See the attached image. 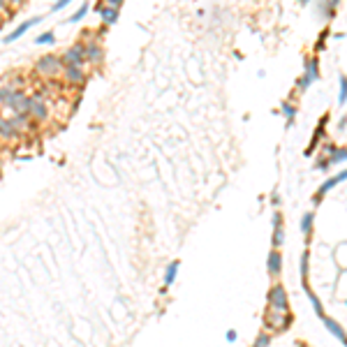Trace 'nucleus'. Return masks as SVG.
Returning a JSON list of instances; mask_svg holds the SVG:
<instances>
[{"label": "nucleus", "mask_w": 347, "mask_h": 347, "mask_svg": "<svg viewBox=\"0 0 347 347\" xmlns=\"http://www.w3.org/2000/svg\"><path fill=\"white\" fill-rule=\"evenodd\" d=\"M61 63H63V67H81L86 63V46L81 44V42L72 44L70 49L63 54Z\"/></svg>", "instance_id": "1"}, {"label": "nucleus", "mask_w": 347, "mask_h": 347, "mask_svg": "<svg viewBox=\"0 0 347 347\" xmlns=\"http://www.w3.org/2000/svg\"><path fill=\"white\" fill-rule=\"evenodd\" d=\"M35 70L40 72V74H44V76H56L58 72L63 70V63H61V58H58V56L49 54V56H42L40 61H37Z\"/></svg>", "instance_id": "2"}, {"label": "nucleus", "mask_w": 347, "mask_h": 347, "mask_svg": "<svg viewBox=\"0 0 347 347\" xmlns=\"http://www.w3.org/2000/svg\"><path fill=\"white\" fill-rule=\"evenodd\" d=\"M269 303H271V308L276 312L287 310V294H285V289H282V285H276L271 292H269Z\"/></svg>", "instance_id": "3"}, {"label": "nucleus", "mask_w": 347, "mask_h": 347, "mask_svg": "<svg viewBox=\"0 0 347 347\" xmlns=\"http://www.w3.org/2000/svg\"><path fill=\"white\" fill-rule=\"evenodd\" d=\"M46 104H44V97L42 95H35V97H31V106H28V116L31 118H35V121H44L46 118Z\"/></svg>", "instance_id": "4"}, {"label": "nucleus", "mask_w": 347, "mask_h": 347, "mask_svg": "<svg viewBox=\"0 0 347 347\" xmlns=\"http://www.w3.org/2000/svg\"><path fill=\"white\" fill-rule=\"evenodd\" d=\"M40 21H42V16H33V19L23 21V23H21L19 28H16V31H12L10 35L5 37V42H14V40H19L21 35H25V33L31 31V28H33V25H35V23H40Z\"/></svg>", "instance_id": "5"}, {"label": "nucleus", "mask_w": 347, "mask_h": 347, "mask_svg": "<svg viewBox=\"0 0 347 347\" xmlns=\"http://www.w3.org/2000/svg\"><path fill=\"white\" fill-rule=\"evenodd\" d=\"M345 178H347V171H340L338 176H333V178H329V181H324V185L319 188V192H317V195H315V201H319L324 195H327L329 190H333V188H336L338 183H342V181H345Z\"/></svg>", "instance_id": "6"}, {"label": "nucleus", "mask_w": 347, "mask_h": 347, "mask_svg": "<svg viewBox=\"0 0 347 347\" xmlns=\"http://www.w3.org/2000/svg\"><path fill=\"white\" fill-rule=\"evenodd\" d=\"M97 12H100V16H102V21H104V25H116V21H118V10H116V7L97 5Z\"/></svg>", "instance_id": "7"}, {"label": "nucleus", "mask_w": 347, "mask_h": 347, "mask_svg": "<svg viewBox=\"0 0 347 347\" xmlns=\"http://www.w3.org/2000/svg\"><path fill=\"white\" fill-rule=\"evenodd\" d=\"M16 93H19V91H16L12 84L0 86V104H3V106H12V102H14Z\"/></svg>", "instance_id": "8"}, {"label": "nucleus", "mask_w": 347, "mask_h": 347, "mask_svg": "<svg viewBox=\"0 0 347 347\" xmlns=\"http://www.w3.org/2000/svg\"><path fill=\"white\" fill-rule=\"evenodd\" d=\"M86 46V63H100L102 61V49L97 42H88Z\"/></svg>", "instance_id": "9"}, {"label": "nucleus", "mask_w": 347, "mask_h": 347, "mask_svg": "<svg viewBox=\"0 0 347 347\" xmlns=\"http://www.w3.org/2000/svg\"><path fill=\"white\" fill-rule=\"evenodd\" d=\"M19 135L21 132L12 125L10 118H0V137H3V139H14V137H19Z\"/></svg>", "instance_id": "10"}, {"label": "nucleus", "mask_w": 347, "mask_h": 347, "mask_svg": "<svg viewBox=\"0 0 347 347\" xmlns=\"http://www.w3.org/2000/svg\"><path fill=\"white\" fill-rule=\"evenodd\" d=\"M65 70V81H70V84H84L86 81V74L81 67H63Z\"/></svg>", "instance_id": "11"}, {"label": "nucleus", "mask_w": 347, "mask_h": 347, "mask_svg": "<svg viewBox=\"0 0 347 347\" xmlns=\"http://www.w3.org/2000/svg\"><path fill=\"white\" fill-rule=\"evenodd\" d=\"M10 121H12V125H14L19 132H23V130H28V127H31V116H28V114H14V118H10Z\"/></svg>", "instance_id": "12"}, {"label": "nucleus", "mask_w": 347, "mask_h": 347, "mask_svg": "<svg viewBox=\"0 0 347 347\" xmlns=\"http://www.w3.org/2000/svg\"><path fill=\"white\" fill-rule=\"evenodd\" d=\"M280 269H282V257H280V252L278 250H273L271 255H269V271H271L273 276H278Z\"/></svg>", "instance_id": "13"}, {"label": "nucleus", "mask_w": 347, "mask_h": 347, "mask_svg": "<svg viewBox=\"0 0 347 347\" xmlns=\"http://www.w3.org/2000/svg\"><path fill=\"white\" fill-rule=\"evenodd\" d=\"M324 327H327L329 331H331V336H336L340 342H345V331H342V329L338 327V324L333 322V319H329V317H324Z\"/></svg>", "instance_id": "14"}, {"label": "nucleus", "mask_w": 347, "mask_h": 347, "mask_svg": "<svg viewBox=\"0 0 347 347\" xmlns=\"http://www.w3.org/2000/svg\"><path fill=\"white\" fill-rule=\"evenodd\" d=\"M306 76L310 81H315L317 76H319V63H317V58H310V61L306 63Z\"/></svg>", "instance_id": "15"}, {"label": "nucleus", "mask_w": 347, "mask_h": 347, "mask_svg": "<svg viewBox=\"0 0 347 347\" xmlns=\"http://www.w3.org/2000/svg\"><path fill=\"white\" fill-rule=\"evenodd\" d=\"M176 273H178V262H171L169 266H167V273H165V287L174 285V280H176Z\"/></svg>", "instance_id": "16"}, {"label": "nucleus", "mask_w": 347, "mask_h": 347, "mask_svg": "<svg viewBox=\"0 0 347 347\" xmlns=\"http://www.w3.org/2000/svg\"><path fill=\"white\" fill-rule=\"evenodd\" d=\"M312 220H315V213L312 211L303 213V218H301V231L303 234H310L312 231Z\"/></svg>", "instance_id": "17"}, {"label": "nucleus", "mask_w": 347, "mask_h": 347, "mask_svg": "<svg viewBox=\"0 0 347 347\" xmlns=\"http://www.w3.org/2000/svg\"><path fill=\"white\" fill-rule=\"evenodd\" d=\"M88 7H91V5H88V3H84V5H81L79 10H76L74 14H72V16H70V19H67V21H70V23H79V21L84 19L86 14H88Z\"/></svg>", "instance_id": "18"}, {"label": "nucleus", "mask_w": 347, "mask_h": 347, "mask_svg": "<svg viewBox=\"0 0 347 347\" xmlns=\"http://www.w3.org/2000/svg\"><path fill=\"white\" fill-rule=\"evenodd\" d=\"M56 42V35L54 33H42V35H37V40H35V44H54Z\"/></svg>", "instance_id": "19"}, {"label": "nucleus", "mask_w": 347, "mask_h": 347, "mask_svg": "<svg viewBox=\"0 0 347 347\" xmlns=\"http://www.w3.org/2000/svg\"><path fill=\"white\" fill-rule=\"evenodd\" d=\"M282 114L287 116V121L292 123V121H294V116H297V109H294L292 104H287V102H282Z\"/></svg>", "instance_id": "20"}, {"label": "nucleus", "mask_w": 347, "mask_h": 347, "mask_svg": "<svg viewBox=\"0 0 347 347\" xmlns=\"http://www.w3.org/2000/svg\"><path fill=\"white\" fill-rule=\"evenodd\" d=\"M336 162H345V148H338V151L331 153V160H329V165H336Z\"/></svg>", "instance_id": "21"}, {"label": "nucleus", "mask_w": 347, "mask_h": 347, "mask_svg": "<svg viewBox=\"0 0 347 347\" xmlns=\"http://www.w3.org/2000/svg\"><path fill=\"white\" fill-rule=\"evenodd\" d=\"M347 100V81L345 76H340V95H338V104H345Z\"/></svg>", "instance_id": "22"}, {"label": "nucleus", "mask_w": 347, "mask_h": 347, "mask_svg": "<svg viewBox=\"0 0 347 347\" xmlns=\"http://www.w3.org/2000/svg\"><path fill=\"white\" fill-rule=\"evenodd\" d=\"M308 297H310V301H312V308H315V312H317L319 317H324V310H322V303H319V299H317L312 292H308Z\"/></svg>", "instance_id": "23"}, {"label": "nucleus", "mask_w": 347, "mask_h": 347, "mask_svg": "<svg viewBox=\"0 0 347 347\" xmlns=\"http://www.w3.org/2000/svg\"><path fill=\"white\" fill-rule=\"evenodd\" d=\"M310 84H312V81H310V79H308V76H306V74H303V76H301V79H299V81H297V88H299V91H306V88H308V86H310Z\"/></svg>", "instance_id": "24"}, {"label": "nucleus", "mask_w": 347, "mask_h": 347, "mask_svg": "<svg viewBox=\"0 0 347 347\" xmlns=\"http://www.w3.org/2000/svg\"><path fill=\"white\" fill-rule=\"evenodd\" d=\"M72 0H58V3H56L54 7H51V12H61V10H65L67 5H70Z\"/></svg>", "instance_id": "25"}, {"label": "nucleus", "mask_w": 347, "mask_h": 347, "mask_svg": "<svg viewBox=\"0 0 347 347\" xmlns=\"http://www.w3.org/2000/svg\"><path fill=\"white\" fill-rule=\"evenodd\" d=\"M269 340H271L269 336H259L257 338V342H255V347H269Z\"/></svg>", "instance_id": "26"}, {"label": "nucleus", "mask_w": 347, "mask_h": 347, "mask_svg": "<svg viewBox=\"0 0 347 347\" xmlns=\"http://www.w3.org/2000/svg\"><path fill=\"white\" fill-rule=\"evenodd\" d=\"M306 273H308V255H303V259H301V276L306 278Z\"/></svg>", "instance_id": "27"}, {"label": "nucleus", "mask_w": 347, "mask_h": 347, "mask_svg": "<svg viewBox=\"0 0 347 347\" xmlns=\"http://www.w3.org/2000/svg\"><path fill=\"white\" fill-rule=\"evenodd\" d=\"M227 340H229V342L236 340V331H234V329H229V331H227Z\"/></svg>", "instance_id": "28"}, {"label": "nucleus", "mask_w": 347, "mask_h": 347, "mask_svg": "<svg viewBox=\"0 0 347 347\" xmlns=\"http://www.w3.org/2000/svg\"><path fill=\"white\" fill-rule=\"evenodd\" d=\"M106 3H109V7H116V10L123 5V0H106Z\"/></svg>", "instance_id": "29"}, {"label": "nucleus", "mask_w": 347, "mask_h": 347, "mask_svg": "<svg viewBox=\"0 0 347 347\" xmlns=\"http://www.w3.org/2000/svg\"><path fill=\"white\" fill-rule=\"evenodd\" d=\"M338 127H340V132H345V116L340 118V123H338Z\"/></svg>", "instance_id": "30"}, {"label": "nucleus", "mask_w": 347, "mask_h": 347, "mask_svg": "<svg viewBox=\"0 0 347 347\" xmlns=\"http://www.w3.org/2000/svg\"><path fill=\"white\" fill-rule=\"evenodd\" d=\"M5 10V0H0V12Z\"/></svg>", "instance_id": "31"}, {"label": "nucleus", "mask_w": 347, "mask_h": 347, "mask_svg": "<svg viewBox=\"0 0 347 347\" xmlns=\"http://www.w3.org/2000/svg\"><path fill=\"white\" fill-rule=\"evenodd\" d=\"M306 3H310V0H301V5H306Z\"/></svg>", "instance_id": "32"}, {"label": "nucleus", "mask_w": 347, "mask_h": 347, "mask_svg": "<svg viewBox=\"0 0 347 347\" xmlns=\"http://www.w3.org/2000/svg\"><path fill=\"white\" fill-rule=\"evenodd\" d=\"M10 3H21V0H10Z\"/></svg>", "instance_id": "33"}]
</instances>
